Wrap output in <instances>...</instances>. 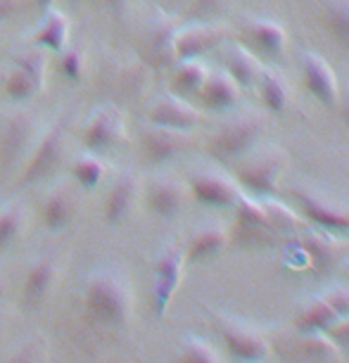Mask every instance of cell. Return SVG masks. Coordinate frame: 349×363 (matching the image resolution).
<instances>
[{"label": "cell", "mask_w": 349, "mask_h": 363, "mask_svg": "<svg viewBox=\"0 0 349 363\" xmlns=\"http://www.w3.org/2000/svg\"><path fill=\"white\" fill-rule=\"evenodd\" d=\"M84 304L93 323L121 330L131 323L135 294L128 276L114 266H100L88 273L84 287Z\"/></svg>", "instance_id": "obj_1"}, {"label": "cell", "mask_w": 349, "mask_h": 363, "mask_svg": "<svg viewBox=\"0 0 349 363\" xmlns=\"http://www.w3.org/2000/svg\"><path fill=\"white\" fill-rule=\"evenodd\" d=\"M40 119L29 109H12L0 116V167L17 169L36 145Z\"/></svg>", "instance_id": "obj_2"}, {"label": "cell", "mask_w": 349, "mask_h": 363, "mask_svg": "<svg viewBox=\"0 0 349 363\" xmlns=\"http://www.w3.org/2000/svg\"><path fill=\"white\" fill-rule=\"evenodd\" d=\"M287 167V155L280 147H262L248 152L238 169V183L255 197H276L278 181Z\"/></svg>", "instance_id": "obj_3"}, {"label": "cell", "mask_w": 349, "mask_h": 363, "mask_svg": "<svg viewBox=\"0 0 349 363\" xmlns=\"http://www.w3.org/2000/svg\"><path fill=\"white\" fill-rule=\"evenodd\" d=\"M264 131L262 116H236V119L226 121L221 128H216L207 140V152L216 162L228 164L236 160H243L245 155L252 152L257 145L259 135Z\"/></svg>", "instance_id": "obj_4"}, {"label": "cell", "mask_w": 349, "mask_h": 363, "mask_svg": "<svg viewBox=\"0 0 349 363\" xmlns=\"http://www.w3.org/2000/svg\"><path fill=\"white\" fill-rule=\"evenodd\" d=\"M67 157V126L55 124L48 131L38 135L36 145L26 157L22 174H19V186H36V183L50 178L55 171L62 167Z\"/></svg>", "instance_id": "obj_5"}, {"label": "cell", "mask_w": 349, "mask_h": 363, "mask_svg": "<svg viewBox=\"0 0 349 363\" xmlns=\"http://www.w3.org/2000/svg\"><path fill=\"white\" fill-rule=\"evenodd\" d=\"M214 323L218 328V333H221L228 354L238 363H264L269 359L271 354L269 337L257 325L240 318L223 316V313H214Z\"/></svg>", "instance_id": "obj_6"}, {"label": "cell", "mask_w": 349, "mask_h": 363, "mask_svg": "<svg viewBox=\"0 0 349 363\" xmlns=\"http://www.w3.org/2000/svg\"><path fill=\"white\" fill-rule=\"evenodd\" d=\"M128 140L126 116L119 107L102 105L93 109L84 126V145L95 155L112 152L116 147H124Z\"/></svg>", "instance_id": "obj_7"}, {"label": "cell", "mask_w": 349, "mask_h": 363, "mask_svg": "<svg viewBox=\"0 0 349 363\" xmlns=\"http://www.w3.org/2000/svg\"><path fill=\"white\" fill-rule=\"evenodd\" d=\"M183 269H186V250L176 242L164 245L153 266V299H155V313L164 318L171 299L179 290L183 280Z\"/></svg>", "instance_id": "obj_8"}, {"label": "cell", "mask_w": 349, "mask_h": 363, "mask_svg": "<svg viewBox=\"0 0 349 363\" xmlns=\"http://www.w3.org/2000/svg\"><path fill=\"white\" fill-rule=\"evenodd\" d=\"M188 195V183L174 174H157L143 183V200H145L148 209L164 221H174L176 216L183 214Z\"/></svg>", "instance_id": "obj_9"}, {"label": "cell", "mask_w": 349, "mask_h": 363, "mask_svg": "<svg viewBox=\"0 0 349 363\" xmlns=\"http://www.w3.org/2000/svg\"><path fill=\"white\" fill-rule=\"evenodd\" d=\"M188 188L190 195L195 197L200 204L214 209H226L233 207L240 197V183L233 181L231 176H226L223 171H218L214 167H200L190 171L188 178Z\"/></svg>", "instance_id": "obj_10"}, {"label": "cell", "mask_w": 349, "mask_h": 363, "mask_svg": "<svg viewBox=\"0 0 349 363\" xmlns=\"http://www.w3.org/2000/svg\"><path fill=\"white\" fill-rule=\"evenodd\" d=\"M231 38V31L223 24L214 22H190L179 26L174 38V57L176 62L183 60H200L202 55L214 50L216 45L226 43Z\"/></svg>", "instance_id": "obj_11"}, {"label": "cell", "mask_w": 349, "mask_h": 363, "mask_svg": "<svg viewBox=\"0 0 349 363\" xmlns=\"http://www.w3.org/2000/svg\"><path fill=\"white\" fill-rule=\"evenodd\" d=\"M143 200V181L135 171H121L109 183V190L102 204V216L109 225H119L131 218V214Z\"/></svg>", "instance_id": "obj_12"}, {"label": "cell", "mask_w": 349, "mask_h": 363, "mask_svg": "<svg viewBox=\"0 0 349 363\" xmlns=\"http://www.w3.org/2000/svg\"><path fill=\"white\" fill-rule=\"evenodd\" d=\"M81 209V197L77 183L60 181L45 193V200L40 204V221L48 233H60L77 218Z\"/></svg>", "instance_id": "obj_13"}, {"label": "cell", "mask_w": 349, "mask_h": 363, "mask_svg": "<svg viewBox=\"0 0 349 363\" xmlns=\"http://www.w3.org/2000/svg\"><path fill=\"white\" fill-rule=\"evenodd\" d=\"M195 145V138L190 131H176V128H164V126H153L145 128L140 135V150L143 157L150 164H169L176 157L186 155L190 147Z\"/></svg>", "instance_id": "obj_14"}, {"label": "cell", "mask_w": 349, "mask_h": 363, "mask_svg": "<svg viewBox=\"0 0 349 363\" xmlns=\"http://www.w3.org/2000/svg\"><path fill=\"white\" fill-rule=\"evenodd\" d=\"M342 316H349V292L338 287V290H331L323 297L314 299L302 311L295 325L299 335L326 333Z\"/></svg>", "instance_id": "obj_15"}, {"label": "cell", "mask_w": 349, "mask_h": 363, "mask_svg": "<svg viewBox=\"0 0 349 363\" xmlns=\"http://www.w3.org/2000/svg\"><path fill=\"white\" fill-rule=\"evenodd\" d=\"M236 207V230H231V238L238 240H255V242H266L271 235H278L271 225V218L266 214V207L262 202V197H255L250 193H240L238 202L233 204Z\"/></svg>", "instance_id": "obj_16"}, {"label": "cell", "mask_w": 349, "mask_h": 363, "mask_svg": "<svg viewBox=\"0 0 349 363\" xmlns=\"http://www.w3.org/2000/svg\"><path fill=\"white\" fill-rule=\"evenodd\" d=\"M148 119L153 126L176 128V131H193L204 121V114L193 107L186 98L174 93H167L153 102L148 109Z\"/></svg>", "instance_id": "obj_17"}, {"label": "cell", "mask_w": 349, "mask_h": 363, "mask_svg": "<svg viewBox=\"0 0 349 363\" xmlns=\"http://www.w3.org/2000/svg\"><path fill=\"white\" fill-rule=\"evenodd\" d=\"M295 200L302 207V214L306 221L318 225L321 230L331 233V235H349V211L338 207V204L323 200V197L306 193V190H292Z\"/></svg>", "instance_id": "obj_18"}, {"label": "cell", "mask_w": 349, "mask_h": 363, "mask_svg": "<svg viewBox=\"0 0 349 363\" xmlns=\"http://www.w3.org/2000/svg\"><path fill=\"white\" fill-rule=\"evenodd\" d=\"M302 74L309 93L318 102H323L328 109H335L340 105V84L326 57H321L318 52L306 50L302 55Z\"/></svg>", "instance_id": "obj_19"}, {"label": "cell", "mask_w": 349, "mask_h": 363, "mask_svg": "<svg viewBox=\"0 0 349 363\" xmlns=\"http://www.w3.org/2000/svg\"><path fill=\"white\" fill-rule=\"evenodd\" d=\"M60 276H62L60 259L50 255V252L38 255L36 262L29 266L26 278H24V304L29 306V309H36V306L43 304L52 294Z\"/></svg>", "instance_id": "obj_20"}, {"label": "cell", "mask_w": 349, "mask_h": 363, "mask_svg": "<svg viewBox=\"0 0 349 363\" xmlns=\"http://www.w3.org/2000/svg\"><path fill=\"white\" fill-rule=\"evenodd\" d=\"M231 228L223 223H204L200 228L190 233V240L183 250H186V262L200 264L209 262V259L218 257L221 252L228 247L231 242Z\"/></svg>", "instance_id": "obj_21"}, {"label": "cell", "mask_w": 349, "mask_h": 363, "mask_svg": "<svg viewBox=\"0 0 349 363\" xmlns=\"http://www.w3.org/2000/svg\"><path fill=\"white\" fill-rule=\"evenodd\" d=\"M197 100L211 112H226V109H233L240 102V86L228 77L226 69L209 72L207 81L197 93Z\"/></svg>", "instance_id": "obj_22"}, {"label": "cell", "mask_w": 349, "mask_h": 363, "mask_svg": "<svg viewBox=\"0 0 349 363\" xmlns=\"http://www.w3.org/2000/svg\"><path fill=\"white\" fill-rule=\"evenodd\" d=\"M223 65L228 77L236 81L240 88H257L259 77L264 72V65L255 57V52H250L248 48L231 43L223 50Z\"/></svg>", "instance_id": "obj_23"}, {"label": "cell", "mask_w": 349, "mask_h": 363, "mask_svg": "<svg viewBox=\"0 0 349 363\" xmlns=\"http://www.w3.org/2000/svg\"><path fill=\"white\" fill-rule=\"evenodd\" d=\"M295 245L299 250L304 252L306 259L314 264V269L326 273L331 271L335 262H338V242L333 240L331 233L326 230H311V233H304L302 238L295 240Z\"/></svg>", "instance_id": "obj_24"}, {"label": "cell", "mask_w": 349, "mask_h": 363, "mask_svg": "<svg viewBox=\"0 0 349 363\" xmlns=\"http://www.w3.org/2000/svg\"><path fill=\"white\" fill-rule=\"evenodd\" d=\"M181 24H176L174 19L157 15L145 29V45L150 48V55L160 65H171L176 62L174 57V38Z\"/></svg>", "instance_id": "obj_25"}, {"label": "cell", "mask_w": 349, "mask_h": 363, "mask_svg": "<svg viewBox=\"0 0 349 363\" xmlns=\"http://www.w3.org/2000/svg\"><path fill=\"white\" fill-rule=\"evenodd\" d=\"M70 33H72L70 19L57 10H48L43 24L31 33V45H38L43 50L60 55L70 45Z\"/></svg>", "instance_id": "obj_26"}, {"label": "cell", "mask_w": 349, "mask_h": 363, "mask_svg": "<svg viewBox=\"0 0 349 363\" xmlns=\"http://www.w3.org/2000/svg\"><path fill=\"white\" fill-rule=\"evenodd\" d=\"M248 38L259 50L271 55V57H283L287 48V33L283 24L271 22V19H250L248 22Z\"/></svg>", "instance_id": "obj_27"}, {"label": "cell", "mask_w": 349, "mask_h": 363, "mask_svg": "<svg viewBox=\"0 0 349 363\" xmlns=\"http://www.w3.org/2000/svg\"><path fill=\"white\" fill-rule=\"evenodd\" d=\"M176 65L179 67H176L174 77H171V93L188 100L200 93V88L204 86V81L209 77V69L202 60H183V62H176Z\"/></svg>", "instance_id": "obj_28"}, {"label": "cell", "mask_w": 349, "mask_h": 363, "mask_svg": "<svg viewBox=\"0 0 349 363\" xmlns=\"http://www.w3.org/2000/svg\"><path fill=\"white\" fill-rule=\"evenodd\" d=\"M107 171L109 167H107V162L102 160V155H95L91 150L79 155L77 160L72 162V178H74V183L84 190L98 188L107 178Z\"/></svg>", "instance_id": "obj_29"}, {"label": "cell", "mask_w": 349, "mask_h": 363, "mask_svg": "<svg viewBox=\"0 0 349 363\" xmlns=\"http://www.w3.org/2000/svg\"><path fill=\"white\" fill-rule=\"evenodd\" d=\"M40 91H43V86H40L31 74H26L24 69H19L15 65H12V69L3 77V98L15 102V105L33 100Z\"/></svg>", "instance_id": "obj_30"}, {"label": "cell", "mask_w": 349, "mask_h": 363, "mask_svg": "<svg viewBox=\"0 0 349 363\" xmlns=\"http://www.w3.org/2000/svg\"><path fill=\"white\" fill-rule=\"evenodd\" d=\"M26 228V209L24 204L12 202L0 209V255H5L17 238L22 235Z\"/></svg>", "instance_id": "obj_31"}, {"label": "cell", "mask_w": 349, "mask_h": 363, "mask_svg": "<svg viewBox=\"0 0 349 363\" xmlns=\"http://www.w3.org/2000/svg\"><path fill=\"white\" fill-rule=\"evenodd\" d=\"M257 86H259V93H262V102L271 109V112H283V109L287 107L290 91H287V84L278 77L276 72L264 69Z\"/></svg>", "instance_id": "obj_32"}, {"label": "cell", "mask_w": 349, "mask_h": 363, "mask_svg": "<svg viewBox=\"0 0 349 363\" xmlns=\"http://www.w3.org/2000/svg\"><path fill=\"white\" fill-rule=\"evenodd\" d=\"M323 8L331 36L349 50V0H326Z\"/></svg>", "instance_id": "obj_33"}, {"label": "cell", "mask_w": 349, "mask_h": 363, "mask_svg": "<svg viewBox=\"0 0 349 363\" xmlns=\"http://www.w3.org/2000/svg\"><path fill=\"white\" fill-rule=\"evenodd\" d=\"M12 65L24 69L26 74H31L33 79L38 81L40 86H45V77H48V55L43 48L38 45H31V48H24V50L15 52L12 57Z\"/></svg>", "instance_id": "obj_34"}, {"label": "cell", "mask_w": 349, "mask_h": 363, "mask_svg": "<svg viewBox=\"0 0 349 363\" xmlns=\"http://www.w3.org/2000/svg\"><path fill=\"white\" fill-rule=\"evenodd\" d=\"M266 214L271 218V225L278 235H285V233H297L302 228V221L297 218V214L292 209H287L283 202L273 200V197H262Z\"/></svg>", "instance_id": "obj_35"}, {"label": "cell", "mask_w": 349, "mask_h": 363, "mask_svg": "<svg viewBox=\"0 0 349 363\" xmlns=\"http://www.w3.org/2000/svg\"><path fill=\"white\" fill-rule=\"evenodd\" d=\"M60 69H62L65 79L72 81V84H79V81L86 79L88 72V57L86 50L79 45H67L62 52H60Z\"/></svg>", "instance_id": "obj_36"}, {"label": "cell", "mask_w": 349, "mask_h": 363, "mask_svg": "<svg viewBox=\"0 0 349 363\" xmlns=\"http://www.w3.org/2000/svg\"><path fill=\"white\" fill-rule=\"evenodd\" d=\"M302 347H304V354L309 356L314 361H331V359H338L340 354V347L335 345L331 340L328 333H311V335H302Z\"/></svg>", "instance_id": "obj_37"}, {"label": "cell", "mask_w": 349, "mask_h": 363, "mask_svg": "<svg viewBox=\"0 0 349 363\" xmlns=\"http://www.w3.org/2000/svg\"><path fill=\"white\" fill-rule=\"evenodd\" d=\"M48 361V340L36 335L19 345L15 352L8 356L5 363H45Z\"/></svg>", "instance_id": "obj_38"}, {"label": "cell", "mask_w": 349, "mask_h": 363, "mask_svg": "<svg viewBox=\"0 0 349 363\" xmlns=\"http://www.w3.org/2000/svg\"><path fill=\"white\" fill-rule=\"evenodd\" d=\"M179 363H221L216 352L200 337H186L181 342Z\"/></svg>", "instance_id": "obj_39"}, {"label": "cell", "mask_w": 349, "mask_h": 363, "mask_svg": "<svg viewBox=\"0 0 349 363\" xmlns=\"http://www.w3.org/2000/svg\"><path fill=\"white\" fill-rule=\"evenodd\" d=\"M226 5V0H190V10L188 17L193 22H211L221 8Z\"/></svg>", "instance_id": "obj_40"}, {"label": "cell", "mask_w": 349, "mask_h": 363, "mask_svg": "<svg viewBox=\"0 0 349 363\" xmlns=\"http://www.w3.org/2000/svg\"><path fill=\"white\" fill-rule=\"evenodd\" d=\"M326 333L331 335V340L340 347V352H347L349 349V316L338 318Z\"/></svg>", "instance_id": "obj_41"}, {"label": "cell", "mask_w": 349, "mask_h": 363, "mask_svg": "<svg viewBox=\"0 0 349 363\" xmlns=\"http://www.w3.org/2000/svg\"><path fill=\"white\" fill-rule=\"evenodd\" d=\"M26 5H31V0H0V24L24 12Z\"/></svg>", "instance_id": "obj_42"}, {"label": "cell", "mask_w": 349, "mask_h": 363, "mask_svg": "<svg viewBox=\"0 0 349 363\" xmlns=\"http://www.w3.org/2000/svg\"><path fill=\"white\" fill-rule=\"evenodd\" d=\"M338 107H340V112H342V119H345L347 126H349V88L340 93V105Z\"/></svg>", "instance_id": "obj_43"}, {"label": "cell", "mask_w": 349, "mask_h": 363, "mask_svg": "<svg viewBox=\"0 0 349 363\" xmlns=\"http://www.w3.org/2000/svg\"><path fill=\"white\" fill-rule=\"evenodd\" d=\"M107 5H109V8H112V10H126L128 8V5H131V0H107Z\"/></svg>", "instance_id": "obj_44"}, {"label": "cell", "mask_w": 349, "mask_h": 363, "mask_svg": "<svg viewBox=\"0 0 349 363\" xmlns=\"http://www.w3.org/2000/svg\"><path fill=\"white\" fill-rule=\"evenodd\" d=\"M33 5H38L40 10L43 12H48V10H52L55 8V3H57V0H31Z\"/></svg>", "instance_id": "obj_45"}, {"label": "cell", "mask_w": 349, "mask_h": 363, "mask_svg": "<svg viewBox=\"0 0 349 363\" xmlns=\"http://www.w3.org/2000/svg\"><path fill=\"white\" fill-rule=\"evenodd\" d=\"M3 335H5V313L0 309V345H3Z\"/></svg>", "instance_id": "obj_46"}, {"label": "cell", "mask_w": 349, "mask_h": 363, "mask_svg": "<svg viewBox=\"0 0 349 363\" xmlns=\"http://www.w3.org/2000/svg\"><path fill=\"white\" fill-rule=\"evenodd\" d=\"M5 290H8V285H5V278L0 276V301H3V297H5Z\"/></svg>", "instance_id": "obj_47"}, {"label": "cell", "mask_w": 349, "mask_h": 363, "mask_svg": "<svg viewBox=\"0 0 349 363\" xmlns=\"http://www.w3.org/2000/svg\"><path fill=\"white\" fill-rule=\"evenodd\" d=\"M0 100H3V77H0Z\"/></svg>", "instance_id": "obj_48"}, {"label": "cell", "mask_w": 349, "mask_h": 363, "mask_svg": "<svg viewBox=\"0 0 349 363\" xmlns=\"http://www.w3.org/2000/svg\"><path fill=\"white\" fill-rule=\"evenodd\" d=\"M74 3H84V0H74Z\"/></svg>", "instance_id": "obj_49"}]
</instances>
